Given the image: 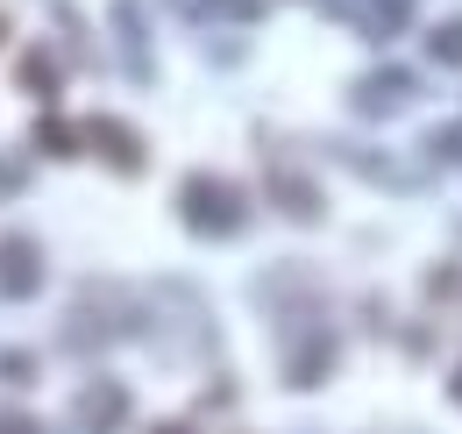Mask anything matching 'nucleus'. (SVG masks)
Returning a JSON list of instances; mask_svg holds the SVG:
<instances>
[{
    "mask_svg": "<svg viewBox=\"0 0 462 434\" xmlns=\"http://www.w3.org/2000/svg\"><path fill=\"white\" fill-rule=\"evenodd\" d=\"M178 214H185V228H192V235L228 242V235H242V221H249V200H242V185H228V178L192 171V178L178 185Z\"/></svg>",
    "mask_w": 462,
    "mask_h": 434,
    "instance_id": "1",
    "label": "nucleus"
},
{
    "mask_svg": "<svg viewBox=\"0 0 462 434\" xmlns=\"http://www.w3.org/2000/svg\"><path fill=\"white\" fill-rule=\"evenodd\" d=\"M313 349H291L285 356V384H320L335 371V335H306Z\"/></svg>",
    "mask_w": 462,
    "mask_h": 434,
    "instance_id": "3",
    "label": "nucleus"
},
{
    "mask_svg": "<svg viewBox=\"0 0 462 434\" xmlns=\"http://www.w3.org/2000/svg\"><path fill=\"white\" fill-rule=\"evenodd\" d=\"M405 14H412V0H377V7H370V22H377V29H399Z\"/></svg>",
    "mask_w": 462,
    "mask_h": 434,
    "instance_id": "8",
    "label": "nucleus"
},
{
    "mask_svg": "<svg viewBox=\"0 0 462 434\" xmlns=\"http://www.w3.org/2000/svg\"><path fill=\"white\" fill-rule=\"evenodd\" d=\"M157 434H185V428H157Z\"/></svg>",
    "mask_w": 462,
    "mask_h": 434,
    "instance_id": "12",
    "label": "nucleus"
},
{
    "mask_svg": "<svg viewBox=\"0 0 462 434\" xmlns=\"http://www.w3.org/2000/svg\"><path fill=\"white\" fill-rule=\"evenodd\" d=\"M0 193H14V157H0Z\"/></svg>",
    "mask_w": 462,
    "mask_h": 434,
    "instance_id": "10",
    "label": "nucleus"
},
{
    "mask_svg": "<svg viewBox=\"0 0 462 434\" xmlns=\"http://www.w3.org/2000/svg\"><path fill=\"white\" fill-rule=\"evenodd\" d=\"M86 143H93V150H107L121 171H135V164H143V143H135L121 121H107V114H93V121H86Z\"/></svg>",
    "mask_w": 462,
    "mask_h": 434,
    "instance_id": "4",
    "label": "nucleus"
},
{
    "mask_svg": "<svg viewBox=\"0 0 462 434\" xmlns=\"http://www.w3.org/2000/svg\"><path fill=\"white\" fill-rule=\"evenodd\" d=\"M36 271H43V257H36L29 242H7V250H0V292L29 299V292H36Z\"/></svg>",
    "mask_w": 462,
    "mask_h": 434,
    "instance_id": "5",
    "label": "nucleus"
},
{
    "mask_svg": "<svg viewBox=\"0 0 462 434\" xmlns=\"http://www.w3.org/2000/svg\"><path fill=\"white\" fill-rule=\"evenodd\" d=\"M79 420L93 434H115L121 420H128V392H121V384H93V392L79 399Z\"/></svg>",
    "mask_w": 462,
    "mask_h": 434,
    "instance_id": "2",
    "label": "nucleus"
},
{
    "mask_svg": "<svg viewBox=\"0 0 462 434\" xmlns=\"http://www.w3.org/2000/svg\"><path fill=\"white\" fill-rule=\"evenodd\" d=\"M14 79H29L36 93H51V86H58V71H51V64H14Z\"/></svg>",
    "mask_w": 462,
    "mask_h": 434,
    "instance_id": "9",
    "label": "nucleus"
},
{
    "mask_svg": "<svg viewBox=\"0 0 462 434\" xmlns=\"http://www.w3.org/2000/svg\"><path fill=\"white\" fill-rule=\"evenodd\" d=\"M427 57H434V64H462V14H448V22L427 36Z\"/></svg>",
    "mask_w": 462,
    "mask_h": 434,
    "instance_id": "7",
    "label": "nucleus"
},
{
    "mask_svg": "<svg viewBox=\"0 0 462 434\" xmlns=\"http://www.w3.org/2000/svg\"><path fill=\"white\" fill-rule=\"evenodd\" d=\"M271 193H278V207H285V214H299V221L320 214V193H313L306 178H291V171H271Z\"/></svg>",
    "mask_w": 462,
    "mask_h": 434,
    "instance_id": "6",
    "label": "nucleus"
},
{
    "mask_svg": "<svg viewBox=\"0 0 462 434\" xmlns=\"http://www.w3.org/2000/svg\"><path fill=\"white\" fill-rule=\"evenodd\" d=\"M0 434H36V428H29V420H14V413H7V420H0Z\"/></svg>",
    "mask_w": 462,
    "mask_h": 434,
    "instance_id": "11",
    "label": "nucleus"
},
{
    "mask_svg": "<svg viewBox=\"0 0 462 434\" xmlns=\"http://www.w3.org/2000/svg\"><path fill=\"white\" fill-rule=\"evenodd\" d=\"M0 36H7V29H0Z\"/></svg>",
    "mask_w": 462,
    "mask_h": 434,
    "instance_id": "13",
    "label": "nucleus"
}]
</instances>
